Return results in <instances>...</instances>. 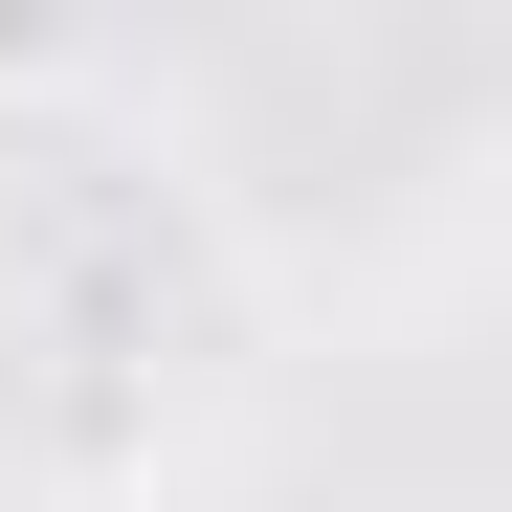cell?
Segmentation results:
<instances>
[]
</instances>
